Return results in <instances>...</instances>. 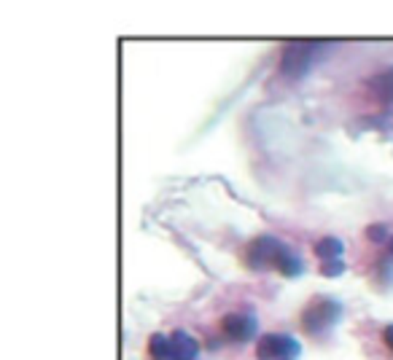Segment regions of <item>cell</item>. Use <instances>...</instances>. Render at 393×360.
<instances>
[{"mask_svg": "<svg viewBox=\"0 0 393 360\" xmlns=\"http://www.w3.org/2000/svg\"><path fill=\"white\" fill-rule=\"evenodd\" d=\"M210 349H245L251 342H258V315L251 307H232L221 312L210 336H207Z\"/></svg>", "mask_w": 393, "mask_h": 360, "instance_id": "1", "label": "cell"}, {"mask_svg": "<svg viewBox=\"0 0 393 360\" xmlns=\"http://www.w3.org/2000/svg\"><path fill=\"white\" fill-rule=\"evenodd\" d=\"M380 253L385 255V258H388V261H393V234H391V240H388V245H385V248H382V250H380Z\"/></svg>", "mask_w": 393, "mask_h": 360, "instance_id": "11", "label": "cell"}, {"mask_svg": "<svg viewBox=\"0 0 393 360\" xmlns=\"http://www.w3.org/2000/svg\"><path fill=\"white\" fill-rule=\"evenodd\" d=\"M345 318V307L334 296H310L307 304L297 312V328L307 342L324 344L331 342L337 325Z\"/></svg>", "mask_w": 393, "mask_h": 360, "instance_id": "2", "label": "cell"}, {"mask_svg": "<svg viewBox=\"0 0 393 360\" xmlns=\"http://www.w3.org/2000/svg\"><path fill=\"white\" fill-rule=\"evenodd\" d=\"M312 255L318 258V267L342 261V255H345V242L339 240V237L324 234V237H318V240L312 242Z\"/></svg>", "mask_w": 393, "mask_h": 360, "instance_id": "9", "label": "cell"}, {"mask_svg": "<svg viewBox=\"0 0 393 360\" xmlns=\"http://www.w3.org/2000/svg\"><path fill=\"white\" fill-rule=\"evenodd\" d=\"M280 242L275 234H256L254 240H248L240 250V264L248 272H272V261L280 248Z\"/></svg>", "mask_w": 393, "mask_h": 360, "instance_id": "3", "label": "cell"}, {"mask_svg": "<svg viewBox=\"0 0 393 360\" xmlns=\"http://www.w3.org/2000/svg\"><path fill=\"white\" fill-rule=\"evenodd\" d=\"M143 360H173V349H170V336L162 331H154L146 339L143 347Z\"/></svg>", "mask_w": 393, "mask_h": 360, "instance_id": "10", "label": "cell"}, {"mask_svg": "<svg viewBox=\"0 0 393 360\" xmlns=\"http://www.w3.org/2000/svg\"><path fill=\"white\" fill-rule=\"evenodd\" d=\"M364 352L375 360H393V323H366V334L355 331Z\"/></svg>", "mask_w": 393, "mask_h": 360, "instance_id": "4", "label": "cell"}, {"mask_svg": "<svg viewBox=\"0 0 393 360\" xmlns=\"http://www.w3.org/2000/svg\"><path fill=\"white\" fill-rule=\"evenodd\" d=\"M302 344L288 334H261L256 342V360H297Z\"/></svg>", "mask_w": 393, "mask_h": 360, "instance_id": "5", "label": "cell"}, {"mask_svg": "<svg viewBox=\"0 0 393 360\" xmlns=\"http://www.w3.org/2000/svg\"><path fill=\"white\" fill-rule=\"evenodd\" d=\"M170 349H173V360H197L200 355V339L197 336H191L189 331H183V328H173L170 331Z\"/></svg>", "mask_w": 393, "mask_h": 360, "instance_id": "8", "label": "cell"}, {"mask_svg": "<svg viewBox=\"0 0 393 360\" xmlns=\"http://www.w3.org/2000/svg\"><path fill=\"white\" fill-rule=\"evenodd\" d=\"M304 269L307 267H304L302 253H299L297 248H291L288 242H280V248H278V253H275V261H272V272L280 274V277H285V280H294V277H299Z\"/></svg>", "mask_w": 393, "mask_h": 360, "instance_id": "7", "label": "cell"}, {"mask_svg": "<svg viewBox=\"0 0 393 360\" xmlns=\"http://www.w3.org/2000/svg\"><path fill=\"white\" fill-rule=\"evenodd\" d=\"M366 97L372 100V105L393 108V65L382 67L366 79Z\"/></svg>", "mask_w": 393, "mask_h": 360, "instance_id": "6", "label": "cell"}]
</instances>
